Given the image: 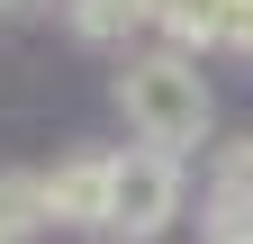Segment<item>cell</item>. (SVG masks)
Returning <instances> with one entry per match:
<instances>
[{
  "mask_svg": "<svg viewBox=\"0 0 253 244\" xmlns=\"http://www.w3.org/2000/svg\"><path fill=\"white\" fill-rule=\"evenodd\" d=\"M172 217H181V163H172V154H154V145L109 154V217H100V235L145 244V235H163Z\"/></svg>",
  "mask_w": 253,
  "mask_h": 244,
  "instance_id": "7a4b0ae2",
  "label": "cell"
},
{
  "mask_svg": "<svg viewBox=\"0 0 253 244\" xmlns=\"http://www.w3.org/2000/svg\"><path fill=\"white\" fill-rule=\"evenodd\" d=\"M226 244H235V235H226Z\"/></svg>",
  "mask_w": 253,
  "mask_h": 244,
  "instance_id": "ba28073f",
  "label": "cell"
},
{
  "mask_svg": "<svg viewBox=\"0 0 253 244\" xmlns=\"http://www.w3.org/2000/svg\"><path fill=\"white\" fill-rule=\"evenodd\" d=\"M118 109H126V127H136V145H154V154H172V163L208 136V118H217L199 64L172 54V45H145V54L118 64Z\"/></svg>",
  "mask_w": 253,
  "mask_h": 244,
  "instance_id": "6da1fadb",
  "label": "cell"
},
{
  "mask_svg": "<svg viewBox=\"0 0 253 244\" xmlns=\"http://www.w3.org/2000/svg\"><path fill=\"white\" fill-rule=\"evenodd\" d=\"M235 18H244V0H163V9H154L163 45L190 54V64H199L208 45H235Z\"/></svg>",
  "mask_w": 253,
  "mask_h": 244,
  "instance_id": "277c9868",
  "label": "cell"
},
{
  "mask_svg": "<svg viewBox=\"0 0 253 244\" xmlns=\"http://www.w3.org/2000/svg\"><path fill=\"white\" fill-rule=\"evenodd\" d=\"M208 217H217V235H244V226H253V136H235L226 154H217V181H208Z\"/></svg>",
  "mask_w": 253,
  "mask_h": 244,
  "instance_id": "5b68a950",
  "label": "cell"
},
{
  "mask_svg": "<svg viewBox=\"0 0 253 244\" xmlns=\"http://www.w3.org/2000/svg\"><path fill=\"white\" fill-rule=\"evenodd\" d=\"M0 9H18V0H0Z\"/></svg>",
  "mask_w": 253,
  "mask_h": 244,
  "instance_id": "52a82bcc",
  "label": "cell"
},
{
  "mask_svg": "<svg viewBox=\"0 0 253 244\" xmlns=\"http://www.w3.org/2000/svg\"><path fill=\"white\" fill-rule=\"evenodd\" d=\"M37 226H54L45 217V172H0V235L27 244Z\"/></svg>",
  "mask_w": 253,
  "mask_h": 244,
  "instance_id": "8992f818",
  "label": "cell"
},
{
  "mask_svg": "<svg viewBox=\"0 0 253 244\" xmlns=\"http://www.w3.org/2000/svg\"><path fill=\"white\" fill-rule=\"evenodd\" d=\"M45 217L100 235V217H109V145H82V154H63L45 172Z\"/></svg>",
  "mask_w": 253,
  "mask_h": 244,
  "instance_id": "3957f363",
  "label": "cell"
}]
</instances>
